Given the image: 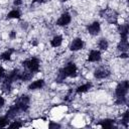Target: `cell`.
<instances>
[{"mask_svg":"<svg viewBox=\"0 0 129 129\" xmlns=\"http://www.w3.org/2000/svg\"><path fill=\"white\" fill-rule=\"evenodd\" d=\"M78 75H79V71L77 64L74 61H69L66 63V66H63L58 70L56 76V82L60 83L68 78H77Z\"/></svg>","mask_w":129,"mask_h":129,"instance_id":"cell-1","label":"cell"},{"mask_svg":"<svg viewBox=\"0 0 129 129\" xmlns=\"http://www.w3.org/2000/svg\"><path fill=\"white\" fill-rule=\"evenodd\" d=\"M22 67L29 72L36 74L40 71V59L36 56H31L22 61Z\"/></svg>","mask_w":129,"mask_h":129,"instance_id":"cell-2","label":"cell"},{"mask_svg":"<svg viewBox=\"0 0 129 129\" xmlns=\"http://www.w3.org/2000/svg\"><path fill=\"white\" fill-rule=\"evenodd\" d=\"M22 112H26L28 109H29V104H30V97L28 95H21L19 96L16 100H15V103H14Z\"/></svg>","mask_w":129,"mask_h":129,"instance_id":"cell-3","label":"cell"},{"mask_svg":"<svg viewBox=\"0 0 129 129\" xmlns=\"http://www.w3.org/2000/svg\"><path fill=\"white\" fill-rule=\"evenodd\" d=\"M128 88H129V84H128L127 80H123L120 83H118L116 88H115V96H116V98L126 97L127 94H128Z\"/></svg>","mask_w":129,"mask_h":129,"instance_id":"cell-4","label":"cell"},{"mask_svg":"<svg viewBox=\"0 0 129 129\" xmlns=\"http://www.w3.org/2000/svg\"><path fill=\"white\" fill-rule=\"evenodd\" d=\"M71 22H72V15L70 12L66 11L59 15V17L55 21V24L57 26H60V27H66L69 24H71Z\"/></svg>","mask_w":129,"mask_h":129,"instance_id":"cell-5","label":"cell"},{"mask_svg":"<svg viewBox=\"0 0 129 129\" xmlns=\"http://www.w3.org/2000/svg\"><path fill=\"white\" fill-rule=\"evenodd\" d=\"M86 29H87V32L92 35V36H97L100 32H101V24L99 21L95 20L91 23H89L87 26H86Z\"/></svg>","mask_w":129,"mask_h":129,"instance_id":"cell-6","label":"cell"},{"mask_svg":"<svg viewBox=\"0 0 129 129\" xmlns=\"http://www.w3.org/2000/svg\"><path fill=\"white\" fill-rule=\"evenodd\" d=\"M93 75H94V78L97 79V80H105V79H107V78L111 75V72H110V70H108L107 68L101 67V68L96 69V70L94 71Z\"/></svg>","mask_w":129,"mask_h":129,"instance_id":"cell-7","label":"cell"},{"mask_svg":"<svg viewBox=\"0 0 129 129\" xmlns=\"http://www.w3.org/2000/svg\"><path fill=\"white\" fill-rule=\"evenodd\" d=\"M102 59V52L99 49H91L87 55V61L89 62H99Z\"/></svg>","mask_w":129,"mask_h":129,"instance_id":"cell-8","label":"cell"},{"mask_svg":"<svg viewBox=\"0 0 129 129\" xmlns=\"http://www.w3.org/2000/svg\"><path fill=\"white\" fill-rule=\"evenodd\" d=\"M84 45H85V42L81 37H75L70 43V50L74 52L82 50L84 48Z\"/></svg>","mask_w":129,"mask_h":129,"instance_id":"cell-9","label":"cell"},{"mask_svg":"<svg viewBox=\"0 0 129 129\" xmlns=\"http://www.w3.org/2000/svg\"><path fill=\"white\" fill-rule=\"evenodd\" d=\"M45 86V81L43 79H38V80H35L33 82H31L27 89L29 91H36V90H41L43 87Z\"/></svg>","mask_w":129,"mask_h":129,"instance_id":"cell-10","label":"cell"},{"mask_svg":"<svg viewBox=\"0 0 129 129\" xmlns=\"http://www.w3.org/2000/svg\"><path fill=\"white\" fill-rule=\"evenodd\" d=\"M128 30H129L128 23L119 24L117 27V31H118L121 39H128Z\"/></svg>","mask_w":129,"mask_h":129,"instance_id":"cell-11","label":"cell"},{"mask_svg":"<svg viewBox=\"0 0 129 129\" xmlns=\"http://www.w3.org/2000/svg\"><path fill=\"white\" fill-rule=\"evenodd\" d=\"M20 113H21L20 109H19L15 104H13V105H11V106L8 108V110H7L6 114H5V116L8 117L9 119H14V118H15L16 116H18Z\"/></svg>","mask_w":129,"mask_h":129,"instance_id":"cell-12","label":"cell"},{"mask_svg":"<svg viewBox=\"0 0 129 129\" xmlns=\"http://www.w3.org/2000/svg\"><path fill=\"white\" fill-rule=\"evenodd\" d=\"M34 74L29 72L28 70H24V71H20L19 72V77H18V81L21 82H29L30 80H32Z\"/></svg>","mask_w":129,"mask_h":129,"instance_id":"cell-13","label":"cell"},{"mask_svg":"<svg viewBox=\"0 0 129 129\" xmlns=\"http://www.w3.org/2000/svg\"><path fill=\"white\" fill-rule=\"evenodd\" d=\"M62 41H63L62 35H60V34H55V35L50 39L49 44H50L51 47L57 48V47H59V46L62 44Z\"/></svg>","mask_w":129,"mask_h":129,"instance_id":"cell-14","label":"cell"},{"mask_svg":"<svg viewBox=\"0 0 129 129\" xmlns=\"http://www.w3.org/2000/svg\"><path fill=\"white\" fill-rule=\"evenodd\" d=\"M92 86H93V85H92L91 82L84 83V84H82V85H80V86L77 87V89H76V93H77V94H84V93L90 91V90L92 89Z\"/></svg>","mask_w":129,"mask_h":129,"instance_id":"cell-15","label":"cell"},{"mask_svg":"<svg viewBox=\"0 0 129 129\" xmlns=\"http://www.w3.org/2000/svg\"><path fill=\"white\" fill-rule=\"evenodd\" d=\"M13 53H14V49L13 48L6 49L5 51H3L0 54V60H2V61H10Z\"/></svg>","mask_w":129,"mask_h":129,"instance_id":"cell-16","label":"cell"},{"mask_svg":"<svg viewBox=\"0 0 129 129\" xmlns=\"http://www.w3.org/2000/svg\"><path fill=\"white\" fill-rule=\"evenodd\" d=\"M97 46L99 50H107L109 48V41L105 37H101L97 41Z\"/></svg>","mask_w":129,"mask_h":129,"instance_id":"cell-17","label":"cell"},{"mask_svg":"<svg viewBox=\"0 0 129 129\" xmlns=\"http://www.w3.org/2000/svg\"><path fill=\"white\" fill-rule=\"evenodd\" d=\"M117 49L120 52H127L128 51V39H121L117 43Z\"/></svg>","mask_w":129,"mask_h":129,"instance_id":"cell-18","label":"cell"},{"mask_svg":"<svg viewBox=\"0 0 129 129\" xmlns=\"http://www.w3.org/2000/svg\"><path fill=\"white\" fill-rule=\"evenodd\" d=\"M114 124H115V121H114L113 119H110V118L103 119V120L100 122V126H101L102 128H105V129L113 128V127H114Z\"/></svg>","mask_w":129,"mask_h":129,"instance_id":"cell-19","label":"cell"},{"mask_svg":"<svg viewBox=\"0 0 129 129\" xmlns=\"http://www.w3.org/2000/svg\"><path fill=\"white\" fill-rule=\"evenodd\" d=\"M7 18L8 19H20L21 18V12H20V10L17 9V8L10 10L7 13Z\"/></svg>","mask_w":129,"mask_h":129,"instance_id":"cell-20","label":"cell"},{"mask_svg":"<svg viewBox=\"0 0 129 129\" xmlns=\"http://www.w3.org/2000/svg\"><path fill=\"white\" fill-rule=\"evenodd\" d=\"M128 122H129V112L128 110H126L121 115V124H123L125 127H128Z\"/></svg>","mask_w":129,"mask_h":129,"instance_id":"cell-21","label":"cell"},{"mask_svg":"<svg viewBox=\"0 0 129 129\" xmlns=\"http://www.w3.org/2000/svg\"><path fill=\"white\" fill-rule=\"evenodd\" d=\"M9 123H10V119L8 117H6L5 115L0 117V127H8Z\"/></svg>","mask_w":129,"mask_h":129,"instance_id":"cell-22","label":"cell"},{"mask_svg":"<svg viewBox=\"0 0 129 129\" xmlns=\"http://www.w3.org/2000/svg\"><path fill=\"white\" fill-rule=\"evenodd\" d=\"M8 127L9 128H20V127H22V123L20 121H13V122L9 123Z\"/></svg>","mask_w":129,"mask_h":129,"instance_id":"cell-23","label":"cell"},{"mask_svg":"<svg viewBox=\"0 0 129 129\" xmlns=\"http://www.w3.org/2000/svg\"><path fill=\"white\" fill-rule=\"evenodd\" d=\"M16 35H17V32H16V30H11L9 33H8V37L10 38V39H15L16 38Z\"/></svg>","mask_w":129,"mask_h":129,"instance_id":"cell-24","label":"cell"},{"mask_svg":"<svg viewBox=\"0 0 129 129\" xmlns=\"http://www.w3.org/2000/svg\"><path fill=\"white\" fill-rule=\"evenodd\" d=\"M6 76V72H5V69L2 67V66H0V81H2L3 79H4V77Z\"/></svg>","mask_w":129,"mask_h":129,"instance_id":"cell-25","label":"cell"},{"mask_svg":"<svg viewBox=\"0 0 129 129\" xmlns=\"http://www.w3.org/2000/svg\"><path fill=\"white\" fill-rule=\"evenodd\" d=\"M23 4V0H13V5L16 7H19Z\"/></svg>","mask_w":129,"mask_h":129,"instance_id":"cell-26","label":"cell"},{"mask_svg":"<svg viewBox=\"0 0 129 129\" xmlns=\"http://www.w3.org/2000/svg\"><path fill=\"white\" fill-rule=\"evenodd\" d=\"M48 127H49V128H59L60 125L57 124V123H52V122H50V123L48 124Z\"/></svg>","mask_w":129,"mask_h":129,"instance_id":"cell-27","label":"cell"},{"mask_svg":"<svg viewBox=\"0 0 129 129\" xmlns=\"http://www.w3.org/2000/svg\"><path fill=\"white\" fill-rule=\"evenodd\" d=\"M4 106H5V99L2 96H0V109H2Z\"/></svg>","mask_w":129,"mask_h":129,"instance_id":"cell-28","label":"cell"},{"mask_svg":"<svg viewBox=\"0 0 129 129\" xmlns=\"http://www.w3.org/2000/svg\"><path fill=\"white\" fill-rule=\"evenodd\" d=\"M45 0H31V2L32 3H38V4H41V3H43Z\"/></svg>","mask_w":129,"mask_h":129,"instance_id":"cell-29","label":"cell"},{"mask_svg":"<svg viewBox=\"0 0 129 129\" xmlns=\"http://www.w3.org/2000/svg\"><path fill=\"white\" fill-rule=\"evenodd\" d=\"M61 2H66V1H68V0H60Z\"/></svg>","mask_w":129,"mask_h":129,"instance_id":"cell-30","label":"cell"}]
</instances>
